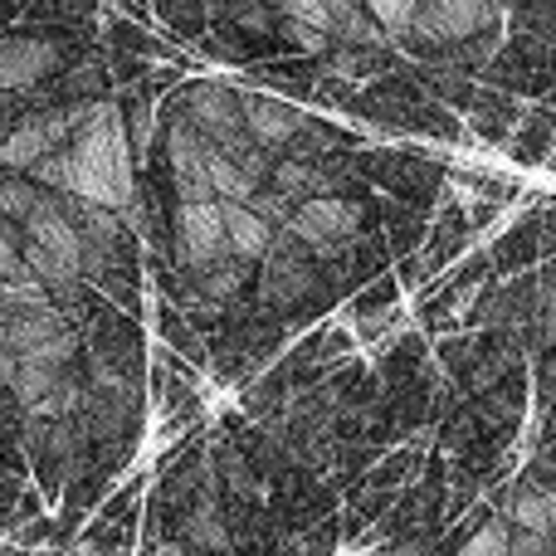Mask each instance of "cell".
<instances>
[{
	"label": "cell",
	"instance_id": "6da1fadb",
	"mask_svg": "<svg viewBox=\"0 0 556 556\" xmlns=\"http://www.w3.org/2000/svg\"><path fill=\"white\" fill-rule=\"evenodd\" d=\"M68 113V186L64 195L103 211H123L132 201V162H127L123 113L113 103H78Z\"/></svg>",
	"mask_w": 556,
	"mask_h": 556
},
{
	"label": "cell",
	"instance_id": "7a4b0ae2",
	"mask_svg": "<svg viewBox=\"0 0 556 556\" xmlns=\"http://www.w3.org/2000/svg\"><path fill=\"white\" fill-rule=\"evenodd\" d=\"M186 123H191L205 142L220 147V152L235 142H250V132H244V98L225 84H195L191 93H186Z\"/></svg>",
	"mask_w": 556,
	"mask_h": 556
},
{
	"label": "cell",
	"instance_id": "3957f363",
	"mask_svg": "<svg viewBox=\"0 0 556 556\" xmlns=\"http://www.w3.org/2000/svg\"><path fill=\"white\" fill-rule=\"evenodd\" d=\"M176 250L191 269H211L220 260H235L230 240H225V215L220 201H181L176 211Z\"/></svg>",
	"mask_w": 556,
	"mask_h": 556
},
{
	"label": "cell",
	"instance_id": "277c9868",
	"mask_svg": "<svg viewBox=\"0 0 556 556\" xmlns=\"http://www.w3.org/2000/svg\"><path fill=\"white\" fill-rule=\"evenodd\" d=\"M356 230H362V215H356V205L342 201V195H313V201H303L293 211V220H288V235H293L298 244H313V250H337V244H346Z\"/></svg>",
	"mask_w": 556,
	"mask_h": 556
},
{
	"label": "cell",
	"instance_id": "5b68a950",
	"mask_svg": "<svg viewBox=\"0 0 556 556\" xmlns=\"http://www.w3.org/2000/svg\"><path fill=\"white\" fill-rule=\"evenodd\" d=\"M489 20L493 0H415L410 29L420 39H434V45H459V39L489 29Z\"/></svg>",
	"mask_w": 556,
	"mask_h": 556
},
{
	"label": "cell",
	"instance_id": "8992f818",
	"mask_svg": "<svg viewBox=\"0 0 556 556\" xmlns=\"http://www.w3.org/2000/svg\"><path fill=\"white\" fill-rule=\"evenodd\" d=\"M25 244H35L39 254H49L68 278L84 274V240H78L74 220H68V211L54 201V195H45L39 211L25 220Z\"/></svg>",
	"mask_w": 556,
	"mask_h": 556
},
{
	"label": "cell",
	"instance_id": "52a82bcc",
	"mask_svg": "<svg viewBox=\"0 0 556 556\" xmlns=\"http://www.w3.org/2000/svg\"><path fill=\"white\" fill-rule=\"evenodd\" d=\"M68 142V113H39V117H25L10 137H0V166L5 172H29L39 156L59 152Z\"/></svg>",
	"mask_w": 556,
	"mask_h": 556
},
{
	"label": "cell",
	"instance_id": "ba28073f",
	"mask_svg": "<svg viewBox=\"0 0 556 556\" xmlns=\"http://www.w3.org/2000/svg\"><path fill=\"white\" fill-rule=\"evenodd\" d=\"M59 68V45L49 39H0V93L35 88Z\"/></svg>",
	"mask_w": 556,
	"mask_h": 556
},
{
	"label": "cell",
	"instance_id": "9c48e42d",
	"mask_svg": "<svg viewBox=\"0 0 556 556\" xmlns=\"http://www.w3.org/2000/svg\"><path fill=\"white\" fill-rule=\"evenodd\" d=\"M307 288H313V260L293 244V235L274 240L264 254V293L274 303H293V298H307Z\"/></svg>",
	"mask_w": 556,
	"mask_h": 556
},
{
	"label": "cell",
	"instance_id": "30bf717a",
	"mask_svg": "<svg viewBox=\"0 0 556 556\" xmlns=\"http://www.w3.org/2000/svg\"><path fill=\"white\" fill-rule=\"evenodd\" d=\"M303 113L283 103H269V98H244V132L260 147H288L298 132H303Z\"/></svg>",
	"mask_w": 556,
	"mask_h": 556
},
{
	"label": "cell",
	"instance_id": "8fae6325",
	"mask_svg": "<svg viewBox=\"0 0 556 556\" xmlns=\"http://www.w3.org/2000/svg\"><path fill=\"white\" fill-rule=\"evenodd\" d=\"M220 215H225V240H230V254H235V260H264V254H269L274 225L264 220L254 205L220 201Z\"/></svg>",
	"mask_w": 556,
	"mask_h": 556
},
{
	"label": "cell",
	"instance_id": "7c38bea8",
	"mask_svg": "<svg viewBox=\"0 0 556 556\" xmlns=\"http://www.w3.org/2000/svg\"><path fill=\"white\" fill-rule=\"evenodd\" d=\"M327 35L342 45H381L386 29L376 25L362 0H327Z\"/></svg>",
	"mask_w": 556,
	"mask_h": 556
},
{
	"label": "cell",
	"instance_id": "4fadbf2b",
	"mask_svg": "<svg viewBox=\"0 0 556 556\" xmlns=\"http://www.w3.org/2000/svg\"><path fill=\"white\" fill-rule=\"evenodd\" d=\"M508 522L522 532H542V538L556 542V493L538 489V483L518 489V498H513V508H508Z\"/></svg>",
	"mask_w": 556,
	"mask_h": 556
},
{
	"label": "cell",
	"instance_id": "5bb4252c",
	"mask_svg": "<svg viewBox=\"0 0 556 556\" xmlns=\"http://www.w3.org/2000/svg\"><path fill=\"white\" fill-rule=\"evenodd\" d=\"M274 191L283 195V201L303 205V201H313V195H332V176L307 162H283V166H274Z\"/></svg>",
	"mask_w": 556,
	"mask_h": 556
},
{
	"label": "cell",
	"instance_id": "9a60e30c",
	"mask_svg": "<svg viewBox=\"0 0 556 556\" xmlns=\"http://www.w3.org/2000/svg\"><path fill=\"white\" fill-rule=\"evenodd\" d=\"M205 181H211V191H215V201H235V205H250L254 201V191L260 186L250 181V176L235 166V156H225L220 147H215L211 156H205Z\"/></svg>",
	"mask_w": 556,
	"mask_h": 556
},
{
	"label": "cell",
	"instance_id": "2e32d148",
	"mask_svg": "<svg viewBox=\"0 0 556 556\" xmlns=\"http://www.w3.org/2000/svg\"><path fill=\"white\" fill-rule=\"evenodd\" d=\"M39 201H45V191L35 181H0V211H5V220L25 225L39 211Z\"/></svg>",
	"mask_w": 556,
	"mask_h": 556
},
{
	"label": "cell",
	"instance_id": "e0dca14e",
	"mask_svg": "<svg viewBox=\"0 0 556 556\" xmlns=\"http://www.w3.org/2000/svg\"><path fill=\"white\" fill-rule=\"evenodd\" d=\"M195 283H201L205 298H230L244 283V260H220L211 269H195Z\"/></svg>",
	"mask_w": 556,
	"mask_h": 556
},
{
	"label": "cell",
	"instance_id": "ac0fdd59",
	"mask_svg": "<svg viewBox=\"0 0 556 556\" xmlns=\"http://www.w3.org/2000/svg\"><path fill=\"white\" fill-rule=\"evenodd\" d=\"M508 538H513L508 518H493V522H483L469 542H464L459 556H508Z\"/></svg>",
	"mask_w": 556,
	"mask_h": 556
},
{
	"label": "cell",
	"instance_id": "d6986e66",
	"mask_svg": "<svg viewBox=\"0 0 556 556\" xmlns=\"http://www.w3.org/2000/svg\"><path fill=\"white\" fill-rule=\"evenodd\" d=\"M371 10V20L386 29V35H410V20H415V0H362Z\"/></svg>",
	"mask_w": 556,
	"mask_h": 556
},
{
	"label": "cell",
	"instance_id": "ffe728a7",
	"mask_svg": "<svg viewBox=\"0 0 556 556\" xmlns=\"http://www.w3.org/2000/svg\"><path fill=\"white\" fill-rule=\"evenodd\" d=\"M15 278H29V269H25V254H20V244H15V230L0 220V283H15Z\"/></svg>",
	"mask_w": 556,
	"mask_h": 556
},
{
	"label": "cell",
	"instance_id": "44dd1931",
	"mask_svg": "<svg viewBox=\"0 0 556 556\" xmlns=\"http://www.w3.org/2000/svg\"><path fill=\"white\" fill-rule=\"evenodd\" d=\"M513 528V522H508ZM556 552V542L552 538H542V532H522V528H513V538H508V556H552Z\"/></svg>",
	"mask_w": 556,
	"mask_h": 556
},
{
	"label": "cell",
	"instance_id": "7402d4cb",
	"mask_svg": "<svg viewBox=\"0 0 556 556\" xmlns=\"http://www.w3.org/2000/svg\"><path fill=\"white\" fill-rule=\"evenodd\" d=\"M288 39H298V45L313 49V54H323V49L332 45V35H323V29H313V25H298V20H288Z\"/></svg>",
	"mask_w": 556,
	"mask_h": 556
}]
</instances>
